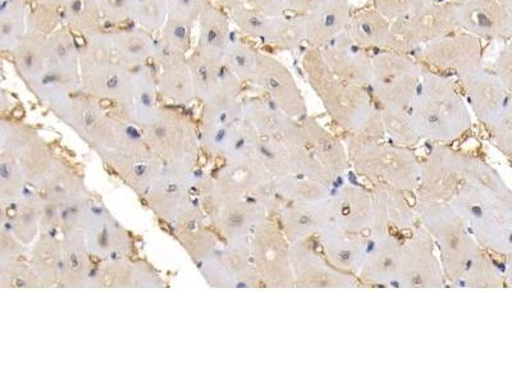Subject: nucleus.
I'll list each match as a JSON object with an SVG mask.
<instances>
[{
  "instance_id": "44",
  "label": "nucleus",
  "mask_w": 512,
  "mask_h": 384,
  "mask_svg": "<svg viewBox=\"0 0 512 384\" xmlns=\"http://www.w3.org/2000/svg\"><path fill=\"white\" fill-rule=\"evenodd\" d=\"M168 16L166 0H136L132 11L131 25L150 34H158Z\"/></svg>"
},
{
  "instance_id": "21",
  "label": "nucleus",
  "mask_w": 512,
  "mask_h": 384,
  "mask_svg": "<svg viewBox=\"0 0 512 384\" xmlns=\"http://www.w3.org/2000/svg\"><path fill=\"white\" fill-rule=\"evenodd\" d=\"M290 263L295 285L300 287H351L354 281L349 274L338 271L333 265L320 258L305 241L290 246Z\"/></svg>"
},
{
  "instance_id": "24",
  "label": "nucleus",
  "mask_w": 512,
  "mask_h": 384,
  "mask_svg": "<svg viewBox=\"0 0 512 384\" xmlns=\"http://www.w3.org/2000/svg\"><path fill=\"white\" fill-rule=\"evenodd\" d=\"M281 217L286 239L291 244L305 241L331 227L328 199L290 203L283 208Z\"/></svg>"
},
{
  "instance_id": "39",
  "label": "nucleus",
  "mask_w": 512,
  "mask_h": 384,
  "mask_svg": "<svg viewBox=\"0 0 512 384\" xmlns=\"http://www.w3.org/2000/svg\"><path fill=\"white\" fill-rule=\"evenodd\" d=\"M274 191H276L277 198L287 199L290 203L323 201L331 198L327 185L291 175L276 178Z\"/></svg>"
},
{
  "instance_id": "1",
  "label": "nucleus",
  "mask_w": 512,
  "mask_h": 384,
  "mask_svg": "<svg viewBox=\"0 0 512 384\" xmlns=\"http://www.w3.org/2000/svg\"><path fill=\"white\" fill-rule=\"evenodd\" d=\"M448 201L480 245L510 255L512 196L495 169L469 158L463 184Z\"/></svg>"
},
{
  "instance_id": "45",
  "label": "nucleus",
  "mask_w": 512,
  "mask_h": 384,
  "mask_svg": "<svg viewBox=\"0 0 512 384\" xmlns=\"http://www.w3.org/2000/svg\"><path fill=\"white\" fill-rule=\"evenodd\" d=\"M195 25L180 18L167 16L166 22L158 32V40L167 47L189 56L192 47V32Z\"/></svg>"
},
{
  "instance_id": "17",
  "label": "nucleus",
  "mask_w": 512,
  "mask_h": 384,
  "mask_svg": "<svg viewBox=\"0 0 512 384\" xmlns=\"http://www.w3.org/2000/svg\"><path fill=\"white\" fill-rule=\"evenodd\" d=\"M468 155L441 148L422 167L418 187L420 200L448 201L463 184Z\"/></svg>"
},
{
  "instance_id": "27",
  "label": "nucleus",
  "mask_w": 512,
  "mask_h": 384,
  "mask_svg": "<svg viewBox=\"0 0 512 384\" xmlns=\"http://www.w3.org/2000/svg\"><path fill=\"white\" fill-rule=\"evenodd\" d=\"M378 245L372 254L365 255L360 267L361 277L376 285H391L400 277V242L391 235L378 237Z\"/></svg>"
},
{
  "instance_id": "35",
  "label": "nucleus",
  "mask_w": 512,
  "mask_h": 384,
  "mask_svg": "<svg viewBox=\"0 0 512 384\" xmlns=\"http://www.w3.org/2000/svg\"><path fill=\"white\" fill-rule=\"evenodd\" d=\"M62 24L81 38L105 29L99 0H64Z\"/></svg>"
},
{
  "instance_id": "53",
  "label": "nucleus",
  "mask_w": 512,
  "mask_h": 384,
  "mask_svg": "<svg viewBox=\"0 0 512 384\" xmlns=\"http://www.w3.org/2000/svg\"><path fill=\"white\" fill-rule=\"evenodd\" d=\"M13 105H15V103H13L11 96L0 86V114L11 111Z\"/></svg>"
},
{
  "instance_id": "8",
  "label": "nucleus",
  "mask_w": 512,
  "mask_h": 384,
  "mask_svg": "<svg viewBox=\"0 0 512 384\" xmlns=\"http://www.w3.org/2000/svg\"><path fill=\"white\" fill-rule=\"evenodd\" d=\"M116 117V146L102 160L130 189L144 198L157 181L164 163L146 145L139 127Z\"/></svg>"
},
{
  "instance_id": "28",
  "label": "nucleus",
  "mask_w": 512,
  "mask_h": 384,
  "mask_svg": "<svg viewBox=\"0 0 512 384\" xmlns=\"http://www.w3.org/2000/svg\"><path fill=\"white\" fill-rule=\"evenodd\" d=\"M358 236L332 227L324 230L322 245L327 262L346 274L360 271L365 258V248Z\"/></svg>"
},
{
  "instance_id": "25",
  "label": "nucleus",
  "mask_w": 512,
  "mask_h": 384,
  "mask_svg": "<svg viewBox=\"0 0 512 384\" xmlns=\"http://www.w3.org/2000/svg\"><path fill=\"white\" fill-rule=\"evenodd\" d=\"M105 31L114 57L128 70L152 64L155 50L153 34L134 25L105 27Z\"/></svg>"
},
{
  "instance_id": "26",
  "label": "nucleus",
  "mask_w": 512,
  "mask_h": 384,
  "mask_svg": "<svg viewBox=\"0 0 512 384\" xmlns=\"http://www.w3.org/2000/svg\"><path fill=\"white\" fill-rule=\"evenodd\" d=\"M198 40L194 52L216 63H223L231 43L230 21L224 12L210 3L205 4L198 18Z\"/></svg>"
},
{
  "instance_id": "20",
  "label": "nucleus",
  "mask_w": 512,
  "mask_h": 384,
  "mask_svg": "<svg viewBox=\"0 0 512 384\" xmlns=\"http://www.w3.org/2000/svg\"><path fill=\"white\" fill-rule=\"evenodd\" d=\"M328 205L332 228L355 235L369 232L376 236V212L370 192L347 186L329 198Z\"/></svg>"
},
{
  "instance_id": "12",
  "label": "nucleus",
  "mask_w": 512,
  "mask_h": 384,
  "mask_svg": "<svg viewBox=\"0 0 512 384\" xmlns=\"http://www.w3.org/2000/svg\"><path fill=\"white\" fill-rule=\"evenodd\" d=\"M210 180L214 191L223 198L253 200L265 209L278 205L274 178L255 157L226 162Z\"/></svg>"
},
{
  "instance_id": "15",
  "label": "nucleus",
  "mask_w": 512,
  "mask_h": 384,
  "mask_svg": "<svg viewBox=\"0 0 512 384\" xmlns=\"http://www.w3.org/2000/svg\"><path fill=\"white\" fill-rule=\"evenodd\" d=\"M210 287H254L260 285L251 262L248 240L227 242L207 262L199 265Z\"/></svg>"
},
{
  "instance_id": "19",
  "label": "nucleus",
  "mask_w": 512,
  "mask_h": 384,
  "mask_svg": "<svg viewBox=\"0 0 512 384\" xmlns=\"http://www.w3.org/2000/svg\"><path fill=\"white\" fill-rule=\"evenodd\" d=\"M153 66L157 71L159 95L173 104L195 102L189 63L184 53L167 47L155 38Z\"/></svg>"
},
{
  "instance_id": "5",
  "label": "nucleus",
  "mask_w": 512,
  "mask_h": 384,
  "mask_svg": "<svg viewBox=\"0 0 512 384\" xmlns=\"http://www.w3.org/2000/svg\"><path fill=\"white\" fill-rule=\"evenodd\" d=\"M283 137L290 172L323 185L344 175L349 164L345 150L322 128L291 125Z\"/></svg>"
},
{
  "instance_id": "16",
  "label": "nucleus",
  "mask_w": 512,
  "mask_h": 384,
  "mask_svg": "<svg viewBox=\"0 0 512 384\" xmlns=\"http://www.w3.org/2000/svg\"><path fill=\"white\" fill-rule=\"evenodd\" d=\"M157 71L153 64L131 70L125 93L109 112L143 130L153 120L159 104Z\"/></svg>"
},
{
  "instance_id": "6",
  "label": "nucleus",
  "mask_w": 512,
  "mask_h": 384,
  "mask_svg": "<svg viewBox=\"0 0 512 384\" xmlns=\"http://www.w3.org/2000/svg\"><path fill=\"white\" fill-rule=\"evenodd\" d=\"M80 45V91L99 102L116 104L125 93L131 70L117 61L107 31L85 36Z\"/></svg>"
},
{
  "instance_id": "29",
  "label": "nucleus",
  "mask_w": 512,
  "mask_h": 384,
  "mask_svg": "<svg viewBox=\"0 0 512 384\" xmlns=\"http://www.w3.org/2000/svg\"><path fill=\"white\" fill-rule=\"evenodd\" d=\"M62 265L59 287H91L96 269L93 256L79 240L62 237Z\"/></svg>"
},
{
  "instance_id": "57",
  "label": "nucleus",
  "mask_w": 512,
  "mask_h": 384,
  "mask_svg": "<svg viewBox=\"0 0 512 384\" xmlns=\"http://www.w3.org/2000/svg\"><path fill=\"white\" fill-rule=\"evenodd\" d=\"M3 150V144H2V131H0V152Z\"/></svg>"
},
{
  "instance_id": "50",
  "label": "nucleus",
  "mask_w": 512,
  "mask_h": 384,
  "mask_svg": "<svg viewBox=\"0 0 512 384\" xmlns=\"http://www.w3.org/2000/svg\"><path fill=\"white\" fill-rule=\"evenodd\" d=\"M168 16L196 25L201 11L208 0H166Z\"/></svg>"
},
{
  "instance_id": "49",
  "label": "nucleus",
  "mask_w": 512,
  "mask_h": 384,
  "mask_svg": "<svg viewBox=\"0 0 512 384\" xmlns=\"http://www.w3.org/2000/svg\"><path fill=\"white\" fill-rule=\"evenodd\" d=\"M132 273H134V288H164L162 274L146 260H132Z\"/></svg>"
},
{
  "instance_id": "13",
  "label": "nucleus",
  "mask_w": 512,
  "mask_h": 384,
  "mask_svg": "<svg viewBox=\"0 0 512 384\" xmlns=\"http://www.w3.org/2000/svg\"><path fill=\"white\" fill-rule=\"evenodd\" d=\"M251 262L260 283L268 287L295 285L290 263V245L286 236L267 218L249 237Z\"/></svg>"
},
{
  "instance_id": "4",
  "label": "nucleus",
  "mask_w": 512,
  "mask_h": 384,
  "mask_svg": "<svg viewBox=\"0 0 512 384\" xmlns=\"http://www.w3.org/2000/svg\"><path fill=\"white\" fill-rule=\"evenodd\" d=\"M205 176L196 166L163 164L157 181L144 196L146 203L173 232L203 224L207 218L201 205Z\"/></svg>"
},
{
  "instance_id": "55",
  "label": "nucleus",
  "mask_w": 512,
  "mask_h": 384,
  "mask_svg": "<svg viewBox=\"0 0 512 384\" xmlns=\"http://www.w3.org/2000/svg\"><path fill=\"white\" fill-rule=\"evenodd\" d=\"M7 203H4V201L0 200V230L4 226H7V223L9 222V212Z\"/></svg>"
},
{
  "instance_id": "43",
  "label": "nucleus",
  "mask_w": 512,
  "mask_h": 384,
  "mask_svg": "<svg viewBox=\"0 0 512 384\" xmlns=\"http://www.w3.org/2000/svg\"><path fill=\"white\" fill-rule=\"evenodd\" d=\"M259 52L242 41H232L224 54L223 64L237 80L251 81L258 63Z\"/></svg>"
},
{
  "instance_id": "33",
  "label": "nucleus",
  "mask_w": 512,
  "mask_h": 384,
  "mask_svg": "<svg viewBox=\"0 0 512 384\" xmlns=\"http://www.w3.org/2000/svg\"><path fill=\"white\" fill-rule=\"evenodd\" d=\"M29 264L41 287H56L62 265V240L56 235H40L30 251Z\"/></svg>"
},
{
  "instance_id": "7",
  "label": "nucleus",
  "mask_w": 512,
  "mask_h": 384,
  "mask_svg": "<svg viewBox=\"0 0 512 384\" xmlns=\"http://www.w3.org/2000/svg\"><path fill=\"white\" fill-rule=\"evenodd\" d=\"M47 108L64 125L71 127L100 158L116 146L117 117L98 99L77 91L54 100Z\"/></svg>"
},
{
  "instance_id": "3",
  "label": "nucleus",
  "mask_w": 512,
  "mask_h": 384,
  "mask_svg": "<svg viewBox=\"0 0 512 384\" xmlns=\"http://www.w3.org/2000/svg\"><path fill=\"white\" fill-rule=\"evenodd\" d=\"M59 232L67 239L79 240L94 259H132L134 236L93 196L61 209Z\"/></svg>"
},
{
  "instance_id": "9",
  "label": "nucleus",
  "mask_w": 512,
  "mask_h": 384,
  "mask_svg": "<svg viewBox=\"0 0 512 384\" xmlns=\"http://www.w3.org/2000/svg\"><path fill=\"white\" fill-rule=\"evenodd\" d=\"M141 132L146 145L164 164L196 166L198 163L199 127L187 114L160 105L153 120Z\"/></svg>"
},
{
  "instance_id": "41",
  "label": "nucleus",
  "mask_w": 512,
  "mask_h": 384,
  "mask_svg": "<svg viewBox=\"0 0 512 384\" xmlns=\"http://www.w3.org/2000/svg\"><path fill=\"white\" fill-rule=\"evenodd\" d=\"M187 63H189L192 85H194L195 99L201 103L222 76L224 64L209 61L195 52L187 56Z\"/></svg>"
},
{
  "instance_id": "31",
  "label": "nucleus",
  "mask_w": 512,
  "mask_h": 384,
  "mask_svg": "<svg viewBox=\"0 0 512 384\" xmlns=\"http://www.w3.org/2000/svg\"><path fill=\"white\" fill-rule=\"evenodd\" d=\"M11 54L18 75L30 85L47 71V36L26 31Z\"/></svg>"
},
{
  "instance_id": "56",
  "label": "nucleus",
  "mask_w": 512,
  "mask_h": 384,
  "mask_svg": "<svg viewBox=\"0 0 512 384\" xmlns=\"http://www.w3.org/2000/svg\"><path fill=\"white\" fill-rule=\"evenodd\" d=\"M218 2L221 3L223 7H226L228 11H230L231 8L237 6V4H240L241 0H218Z\"/></svg>"
},
{
  "instance_id": "37",
  "label": "nucleus",
  "mask_w": 512,
  "mask_h": 384,
  "mask_svg": "<svg viewBox=\"0 0 512 384\" xmlns=\"http://www.w3.org/2000/svg\"><path fill=\"white\" fill-rule=\"evenodd\" d=\"M29 4L26 0H3L0 3V52L11 53L26 32Z\"/></svg>"
},
{
  "instance_id": "40",
  "label": "nucleus",
  "mask_w": 512,
  "mask_h": 384,
  "mask_svg": "<svg viewBox=\"0 0 512 384\" xmlns=\"http://www.w3.org/2000/svg\"><path fill=\"white\" fill-rule=\"evenodd\" d=\"M91 287L134 288L132 259L103 260L96 264Z\"/></svg>"
},
{
  "instance_id": "36",
  "label": "nucleus",
  "mask_w": 512,
  "mask_h": 384,
  "mask_svg": "<svg viewBox=\"0 0 512 384\" xmlns=\"http://www.w3.org/2000/svg\"><path fill=\"white\" fill-rule=\"evenodd\" d=\"M242 116L260 136L274 139H281L292 125L288 117L260 99H249L242 103Z\"/></svg>"
},
{
  "instance_id": "34",
  "label": "nucleus",
  "mask_w": 512,
  "mask_h": 384,
  "mask_svg": "<svg viewBox=\"0 0 512 384\" xmlns=\"http://www.w3.org/2000/svg\"><path fill=\"white\" fill-rule=\"evenodd\" d=\"M43 198L35 189L26 190L15 205L13 213L9 214V224L17 239L25 246L34 244L40 236V217L43 209Z\"/></svg>"
},
{
  "instance_id": "42",
  "label": "nucleus",
  "mask_w": 512,
  "mask_h": 384,
  "mask_svg": "<svg viewBox=\"0 0 512 384\" xmlns=\"http://www.w3.org/2000/svg\"><path fill=\"white\" fill-rule=\"evenodd\" d=\"M27 182L20 164L12 154L0 152V200L15 203L26 192Z\"/></svg>"
},
{
  "instance_id": "22",
  "label": "nucleus",
  "mask_w": 512,
  "mask_h": 384,
  "mask_svg": "<svg viewBox=\"0 0 512 384\" xmlns=\"http://www.w3.org/2000/svg\"><path fill=\"white\" fill-rule=\"evenodd\" d=\"M70 93L80 91V45L66 26L47 38V71Z\"/></svg>"
},
{
  "instance_id": "32",
  "label": "nucleus",
  "mask_w": 512,
  "mask_h": 384,
  "mask_svg": "<svg viewBox=\"0 0 512 384\" xmlns=\"http://www.w3.org/2000/svg\"><path fill=\"white\" fill-rule=\"evenodd\" d=\"M15 158L20 164L27 185L34 189L52 168L57 155L48 141L36 131L18 150Z\"/></svg>"
},
{
  "instance_id": "23",
  "label": "nucleus",
  "mask_w": 512,
  "mask_h": 384,
  "mask_svg": "<svg viewBox=\"0 0 512 384\" xmlns=\"http://www.w3.org/2000/svg\"><path fill=\"white\" fill-rule=\"evenodd\" d=\"M34 189L59 209L71 207L90 195L79 167L61 157L54 160L52 168Z\"/></svg>"
},
{
  "instance_id": "14",
  "label": "nucleus",
  "mask_w": 512,
  "mask_h": 384,
  "mask_svg": "<svg viewBox=\"0 0 512 384\" xmlns=\"http://www.w3.org/2000/svg\"><path fill=\"white\" fill-rule=\"evenodd\" d=\"M414 126L419 135L433 140H454L469 127V114L454 93L425 91L414 113Z\"/></svg>"
},
{
  "instance_id": "54",
  "label": "nucleus",
  "mask_w": 512,
  "mask_h": 384,
  "mask_svg": "<svg viewBox=\"0 0 512 384\" xmlns=\"http://www.w3.org/2000/svg\"><path fill=\"white\" fill-rule=\"evenodd\" d=\"M26 2L27 4H31V6H49L61 8L63 6L64 0H26Z\"/></svg>"
},
{
  "instance_id": "11",
  "label": "nucleus",
  "mask_w": 512,
  "mask_h": 384,
  "mask_svg": "<svg viewBox=\"0 0 512 384\" xmlns=\"http://www.w3.org/2000/svg\"><path fill=\"white\" fill-rule=\"evenodd\" d=\"M201 205L205 216L227 242L249 240L256 226L267 218V209L256 201L218 195L208 175L201 187Z\"/></svg>"
},
{
  "instance_id": "2",
  "label": "nucleus",
  "mask_w": 512,
  "mask_h": 384,
  "mask_svg": "<svg viewBox=\"0 0 512 384\" xmlns=\"http://www.w3.org/2000/svg\"><path fill=\"white\" fill-rule=\"evenodd\" d=\"M419 217L440 249L448 280L461 287H500V272L470 235L463 218L442 201L420 200Z\"/></svg>"
},
{
  "instance_id": "46",
  "label": "nucleus",
  "mask_w": 512,
  "mask_h": 384,
  "mask_svg": "<svg viewBox=\"0 0 512 384\" xmlns=\"http://www.w3.org/2000/svg\"><path fill=\"white\" fill-rule=\"evenodd\" d=\"M0 287H41L38 276L25 260L16 259L0 264Z\"/></svg>"
},
{
  "instance_id": "30",
  "label": "nucleus",
  "mask_w": 512,
  "mask_h": 384,
  "mask_svg": "<svg viewBox=\"0 0 512 384\" xmlns=\"http://www.w3.org/2000/svg\"><path fill=\"white\" fill-rule=\"evenodd\" d=\"M376 212V237L383 236L388 226L410 228L413 226V212L402 198L400 190L390 185L378 184L372 194Z\"/></svg>"
},
{
  "instance_id": "10",
  "label": "nucleus",
  "mask_w": 512,
  "mask_h": 384,
  "mask_svg": "<svg viewBox=\"0 0 512 384\" xmlns=\"http://www.w3.org/2000/svg\"><path fill=\"white\" fill-rule=\"evenodd\" d=\"M350 158L356 172L378 184L402 191L414 190L419 185L422 166L409 150L356 141L351 145Z\"/></svg>"
},
{
  "instance_id": "38",
  "label": "nucleus",
  "mask_w": 512,
  "mask_h": 384,
  "mask_svg": "<svg viewBox=\"0 0 512 384\" xmlns=\"http://www.w3.org/2000/svg\"><path fill=\"white\" fill-rule=\"evenodd\" d=\"M173 235L198 267L212 258L221 248L217 233L210 230L204 223L181 228V230L173 232Z\"/></svg>"
},
{
  "instance_id": "51",
  "label": "nucleus",
  "mask_w": 512,
  "mask_h": 384,
  "mask_svg": "<svg viewBox=\"0 0 512 384\" xmlns=\"http://www.w3.org/2000/svg\"><path fill=\"white\" fill-rule=\"evenodd\" d=\"M59 217H61V209L44 200L40 217V235H56L59 231Z\"/></svg>"
},
{
  "instance_id": "52",
  "label": "nucleus",
  "mask_w": 512,
  "mask_h": 384,
  "mask_svg": "<svg viewBox=\"0 0 512 384\" xmlns=\"http://www.w3.org/2000/svg\"><path fill=\"white\" fill-rule=\"evenodd\" d=\"M253 6L255 11L263 13V15H274L278 6H280V0H246Z\"/></svg>"
},
{
  "instance_id": "48",
  "label": "nucleus",
  "mask_w": 512,
  "mask_h": 384,
  "mask_svg": "<svg viewBox=\"0 0 512 384\" xmlns=\"http://www.w3.org/2000/svg\"><path fill=\"white\" fill-rule=\"evenodd\" d=\"M135 3L136 0H99L104 25L111 29L131 24Z\"/></svg>"
},
{
  "instance_id": "47",
  "label": "nucleus",
  "mask_w": 512,
  "mask_h": 384,
  "mask_svg": "<svg viewBox=\"0 0 512 384\" xmlns=\"http://www.w3.org/2000/svg\"><path fill=\"white\" fill-rule=\"evenodd\" d=\"M62 25L61 8L32 6L27 11L26 31L36 32L48 38Z\"/></svg>"
},
{
  "instance_id": "18",
  "label": "nucleus",
  "mask_w": 512,
  "mask_h": 384,
  "mask_svg": "<svg viewBox=\"0 0 512 384\" xmlns=\"http://www.w3.org/2000/svg\"><path fill=\"white\" fill-rule=\"evenodd\" d=\"M399 282L411 288L443 286L441 263L434 254L428 233L420 231L401 245Z\"/></svg>"
}]
</instances>
